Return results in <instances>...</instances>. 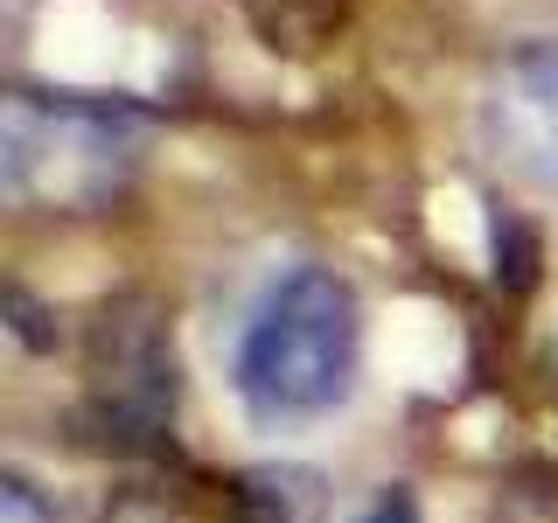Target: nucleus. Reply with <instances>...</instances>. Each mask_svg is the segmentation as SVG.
<instances>
[{"instance_id":"nucleus-7","label":"nucleus","mask_w":558,"mask_h":523,"mask_svg":"<svg viewBox=\"0 0 558 523\" xmlns=\"http://www.w3.org/2000/svg\"><path fill=\"white\" fill-rule=\"evenodd\" d=\"M531 238H523L517 231V217H510V209H496V279L502 272H510V287H523V279H531Z\"/></svg>"},{"instance_id":"nucleus-6","label":"nucleus","mask_w":558,"mask_h":523,"mask_svg":"<svg viewBox=\"0 0 558 523\" xmlns=\"http://www.w3.org/2000/svg\"><path fill=\"white\" fill-rule=\"evenodd\" d=\"M0 523H57V502L43 496L35 475L8 467V475H0Z\"/></svg>"},{"instance_id":"nucleus-1","label":"nucleus","mask_w":558,"mask_h":523,"mask_svg":"<svg viewBox=\"0 0 558 523\" xmlns=\"http://www.w3.org/2000/svg\"><path fill=\"white\" fill-rule=\"evenodd\" d=\"M147 133V112L119 98L14 84L0 98V188L14 209L98 217L133 188Z\"/></svg>"},{"instance_id":"nucleus-2","label":"nucleus","mask_w":558,"mask_h":523,"mask_svg":"<svg viewBox=\"0 0 558 523\" xmlns=\"http://www.w3.org/2000/svg\"><path fill=\"white\" fill-rule=\"evenodd\" d=\"M363 356V307L356 287L328 266H293L266 287L238 336L231 384L244 412L266 426H293V418L336 412L356 384Z\"/></svg>"},{"instance_id":"nucleus-3","label":"nucleus","mask_w":558,"mask_h":523,"mask_svg":"<svg viewBox=\"0 0 558 523\" xmlns=\"http://www.w3.org/2000/svg\"><path fill=\"white\" fill-rule=\"evenodd\" d=\"M84 405L112 447L174 440L182 356H174V314L161 307V293L126 287L98 301L92 328H84Z\"/></svg>"},{"instance_id":"nucleus-10","label":"nucleus","mask_w":558,"mask_h":523,"mask_svg":"<svg viewBox=\"0 0 558 523\" xmlns=\"http://www.w3.org/2000/svg\"><path fill=\"white\" fill-rule=\"evenodd\" d=\"M545 370H551V398H558V342L545 349Z\"/></svg>"},{"instance_id":"nucleus-5","label":"nucleus","mask_w":558,"mask_h":523,"mask_svg":"<svg viewBox=\"0 0 558 523\" xmlns=\"http://www.w3.org/2000/svg\"><path fill=\"white\" fill-rule=\"evenodd\" d=\"M244 523H322V475L314 467H244L238 475Z\"/></svg>"},{"instance_id":"nucleus-8","label":"nucleus","mask_w":558,"mask_h":523,"mask_svg":"<svg viewBox=\"0 0 558 523\" xmlns=\"http://www.w3.org/2000/svg\"><path fill=\"white\" fill-rule=\"evenodd\" d=\"M98 523H174L161 496H147V488H126V496H112L98 510Z\"/></svg>"},{"instance_id":"nucleus-9","label":"nucleus","mask_w":558,"mask_h":523,"mask_svg":"<svg viewBox=\"0 0 558 523\" xmlns=\"http://www.w3.org/2000/svg\"><path fill=\"white\" fill-rule=\"evenodd\" d=\"M356 523H418V502H412V488H377V496L356 510Z\"/></svg>"},{"instance_id":"nucleus-4","label":"nucleus","mask_w":558,"mask_h":523,"mask_svg":"<svg viewBox=\"0 0 558 523\" xmlns=\"http://www.w3.org/2000/svg\"><path fill=\"white\" fill-rule=\"evenodd\" d=\"M482 133L496 161L523 182H558V35H531L488 70Z\"/></svg>"}]
</instances>
